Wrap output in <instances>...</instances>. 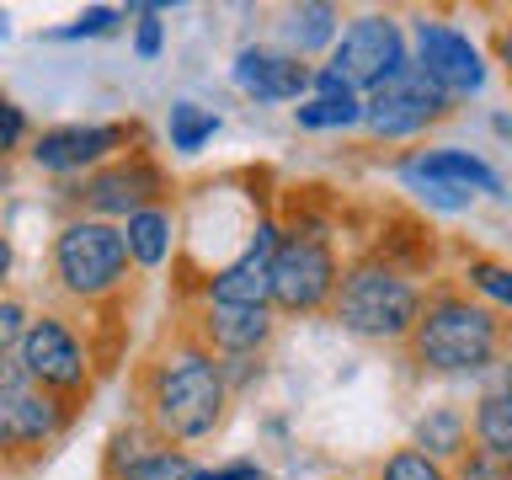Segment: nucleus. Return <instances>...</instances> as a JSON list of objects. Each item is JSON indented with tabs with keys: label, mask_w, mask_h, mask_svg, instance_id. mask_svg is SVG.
Instances as JSON below:
<instances>
[{
	"label": "nucleus",
	"mask_w": 512,
	"mask_h": 480,
	"mask_svg": "<svg viewBox=\"0 0 512 480\" xmlns=\"http://www.w3.org/2000/svg\"><path fill=\"white\" fill-rule=\"evenodd\" d=\"M235 406L224 363L187 326H176L150 358L139 363V422L176 448L208 443Z\"/></svg>",
	"instance_id": "f257e3e1"
},
{
	"label": "nucleus",
	"mask_w": 512,
	"mask_h": 480,
	"mask_svg": "<svg viewBox=\"0 0 512 480\" xmlns=\"http://www.w3.org/2000/svg\"><path fill=\"white\" fill-rule=\"evenodd\" d=\"M512 352V326L480 299H470L454 278H438L427 288L422 320H416L406 363L427 379H486Z\"/></svg>",
	"instance_id": "f03ea898"
},
{
	"label": "nucleus",
	"mask_w": 512,
	"mask_h": 480,
	"mask_svg": "<svg viewBox=\"0 0 512 480\" xmlns=\"http://www.w3.org/2000/svg\"><path fill=\"white\" fill-rule=\"evenodd\" d=\"M427 288H432L427 278H416L411 267L368 246L342 267V288L331 299V326L368 347H406L416 320H422Z\"/></svg>",
	"instance_id": "7ed1b4c3"
},
{
	"label": "nucleus",
	"mask_w": 512,
	"mask_h": 480,
	"mask_svg": "<svg viewBox=\"0 0 512 480\" xmlns=\"http://www.w3.org/2000/svg\"><path fill=\"white\" fill-rule=\"evenodd\" d=\"M331 214L294 208L283 214V240L272 256V310L278 320H315L331 315V299L342 288V251L331 240Z\"/></svg>",
	"instance_id": "20e7f679"
},
{
	"label": "nucleus",
	"mask_w": 512,
	"mask_h": 480,
	"mask_svg": "<svg viewBox=\"0 0 512 480\" xmlns=\"http://www.w3.org/2000/svg\"><path fill=\"white\" fill-rule=\"evenodd\" d=\"M48 278L80 310H102V304L123 299L128 283H134V256H128L123 224L70 214L54 230V246H48Z\"/></svg>",
	"instance_id": "39448f33"
},
{
	"label": "nucleus",
	"mask_w": 512,
	"mask_h": 480,
	"mask_svg": "<svg viewBox=\"0 0 512 480\" xmlns=\"http://www.w3.org/2000/svg\"><path fill=\"white\" fill-rule=\"evenodd\" d=\"M406 32H411L416 70H422L454 107L486 96V86H491V54L480 48V38L470 27H459L454 16H438V11H416V16H406Z\"/></svg>",
	"instance_id": "423d86ee"
},
{
	"label": "nucleus",
	"mask_w": 512,
	"mask_h": 480,
	"mask_svg": "<svg viewBox=\"0 0 512 480\" xmlns=\"http://www.w3.org/2000/svg\"><path fill=\"white\" fill-rule=\"evenodd\" d=\"M22 368H27V384L54 400H70L80 406L91 390H96V352L86 342V331L75 326L70 315L59 310H43L32 315V326L22 336Z\"/></svg>",
	"instance_id": "0eeeda50"
},
{
	"label": "nucleus",
	"mask_w": 512,
	"mask_h": 480,
	"mask_svg": "<svg viewBox=\"0 0 512 480\" xmlns=\"http://www.w3.org/2000/svg\"><path fill=\"white\" fill-rule=\"evenodd\" d=\"M171 192H176L171 187V171L139 144V150L107 160L102 171L80 176V182L70 187V203H75V214H86V219L123 224V219H134L139 208L171 203Z\"/></svg>",
	"instance_id": "6e6552de"
},
{
	"label": "nucleus",
	"mask_w": 512,
	"mask_h": 480,
	"mask_svg": "<svg viewBox=\"0 0 512 480\" xmlns=\"http://www.w3.org/2000/svg\"><path fill=\"white\" fill-rule=\"evenodd\" d=\"M326 64L347 80V86H358L363 96L379 91L384 80L406 75L416 64L411 59L406 16H395V11H358V16H347V27H342V38H336Z\"/></svg>",
	"instance_id": "1a4fd4ad"
},
{
	"label": "nucleus",
	"mask_w": 512,
	"mask_h": 480,
	"mask_svg": "<svg viewBox=\"0 0 512 480\" xmlns=\"http://www.w3.org/2000/svg\"><path fill=\"white\" fill-rule=\"evenodd\" d=\"M454 112L459 107L411 64L406 75L384 80L379 91L363 96V134L374 144H427L432 128H443Z\"/></svg>",
	"instance_id": "9d476101"
},
{
	"label": "nucleus",
	"mask_w": 512,
	"mask_h": 480,
	"mask_svg": "<svg viewBox=\"0 0 512 480\" xmlns=\"http://www.w3.org/2000/svg\"><path fill=\"white\" fill-rule=\"evenodd\" d=\"M283 240V214H256L246 246L230 262H219L214 272H198L187 283L192 304H272V256Z\"/></svg>",
	"instance_id": "9b49d317"
},
{
	"label": "nucleus",
	"mask_w": 512,
	"mask_h": 480,
	"mask_svg": "<svg viewBox=\"0 0 512 480\" xmlns=\"http://www.w3.org/2000/svg\"><path fill=\"white\" fill-rule=\"evenodd\" d=\"M128 150H139L134 123H59V128L32 134L27 160L43 176H70V182H80V176L102 171L107 160H118Z\"/></svg>",
	"instance_id": "f8f14e48"
},
{
	"label": "nucleus",
	"mask_w": 512,
	"mask_h": 480,
	"mask_svg": "<svg viewBox=\"0 0 512 480\" xmlns=\"http://www.w3.org/2000/svg\"><path fill=\"white\" fill-rule=\"evenodd\" d=\"M75 427V406L43 390L0 395V470H27Z\"/></svg>",
	"instance_id": "ddd939ff"
},
{
	"label": "nucleus",
	"mask_w": 512,
	"mask_h": 480,
	"mask_svg": "<svg viewBox=\"0 0 512 480\" xmlns=\"http://www.w3.org/2000/svg\"><path fill=\"white\" fill-rule=\"evenodd\" d=\"M390 171L400 187H454L470 192V198H507V176L464 144H422V150L395 155Z\"/></svg>",
	"instance_id": "4468645a"
},
{
	"label": "nucleus",
	"mask_w": 512,
	"mask_h": 480,
	"mask_svg": "<svg viewBox=\"0 0 512 480\" xmlns=\"http://www.w3.org/2000/svg\"><path fill=\"white\" fill-rule=\"evenodd\" d=\"M230 86L251 107H299L315 86V64L278 43H240L230 59Z\"/></svg>",
	"instance_id": "2eb2a0df"
},
{
	"label": "nucleus",
	"mask_w": 512,
	"mask_h": 480,
	"mask_svg": "<svg viewBox=\"0 0 512 480\" xmlns=\"http://www.w3.org/2000/svg\"><path fill=\"white\" fill-rule=\"evenodd\" d=\"M182 326L214 358H267L283 320L272 304H192Z\"/></svg>",
	"instance_id": "dca6fc26"
},
{
	"label": "nucleus",
	"mask_w": 512,
	"mask_h": 480,
	"mask_svg": "<svg viewBox=\"0 0 512 480\" xmlns=\"http://www.w3.org/2000/svg\"><path fill=\"white\" fill-rule=\"evenodd\" d=\"M192 470H198V459L187 448L166 443L144 422L118 427L102 454V480H192Z\"/></svg>",
	"instance_id": "f3484780"
},
{
	"label": "nucleus",
	"mask_w": 512,
	"mask_h": 480,
	"mask_svg": "<svg viewBox=\"0 0 512 480\" xmlns=\"http://www.w3.org/2000/svg\"><path fill=\"white\" fill-rule=\"evenodd\" d=\"M299 134H358L363 128V91L347 86L331 64H315V86L299 107H288Z\"/></svg>",
	"instance_id": "a211bd4d"
},
{
	"label": "nucleus",
	"mask_w": 512,
	"mask_h": 480,
	"mask_svg": "<svg viewBox=\"0 0 512 480\" xmlns=\"http://www.w3.org/2000/svg\"><path fill=\"white\" fill-rule=\"evenodd\" d=\"M342 27H347V11L336 0H294L278 16V48L299 54L304 64H326Z\"/></svg>",
	"instance_id": "6ab92c4d"
},
{
	"label": "nucleus",
	"mask_w": 512,
	"mask_h": 480,
	"mask_svg": "<svg viewBox=\"0 0 512 480\" xmlns=\"http://www.w3.org/2000/svg\"><path fill=\"white\" fill-rule=\"evenodd\" d=\"M470 438H475V448H486V454L512 459V352L475 384Z\"/></svg>",
	"instance_id": "aec40b11"
},
{
	"label": "nucleus",
	"mask_w": 512,
	"mask_h": 480,
	"mask_svg": "<svg viewBox=\"0 0 512 480\" xmlns=\"http://www.w3.org/2000/svg\"><path fill=\"white\" fill-rule=\"evenodd\" d=\"M411 448H422L427 459H438V464H454L475 448V438H470V411L459 406V400H427L422 411L411 416V438H406Z\"/></svg>",
	"instance_id": "412c9836"
},
{
	"label": "nucleus",
	"mask_w": 512,
	"mask_h": 480,
	"mask_svg": "<svg viewBox=\"0 0 512 480\" xmlns=\"http://www.w3.org/2000/svg\"><path fill=\"white\" fill-rule=\"evenodd\" d=\"M123 240H128V256H134V272H160L182 246L176 203H155V208H139L134 219H123Z\"/></svg>",
	"instance_id": "4be33fe9"
},
{
	"label": "nucleus",
	"mask_w": 512,
	"mask_h": 480,
	"mask_svg": "<svg viewBox=\"0 0 512 480\" xmlns=\"http://www.w3.org/2000/svg\"><path fill=\"white\" fill-rule=\"evenodd\" d=\"M454 283H459L470 299H480L486 310H496V315H502L507 326H512V262H507V256H491V251L459 256Z\"/></svg>",
	"instance_id": "5701e85b"
},
{
	"label": "nucleus",
	"mask_w": 512,
	"mask_h": 480,
	"mask_svg": "<svg viewBox=\"0 0 512 480\" xmlns=\"http://www.w3.org/2000/svg\"><path fill=\"white\" fill-rule=\"evenodd\" d=\"M219 128H224L219 112L192 102V96H176V102L166 107V144H171V155H182V160L203 155L208 144L219 139Z\"/></svg>",
	"instance_id": "b1692460"
},
{
	"label": "nucleus",
	"mask_w": 512,
	"mask_h": 480,
	"mask_svg": "<svg viewBox=\"0 0 512 480\" xmlns=\"http://www.w3.org/2000/svg\"><path fill=\"white\" fill-rule=\"evenodd\" d=\"M374 480H454V470L438 464V459H427L422 448L400 443V448H390V454L374 464Z\"/></svg>",
	"instance_id": "393cba45"
},
{
	"label": "nucleus",
	"mask_w": 512,
	"mask_h": 480,
	"mask_svg": "<svg viewBox=\"0 0 512 480\" xmlns=\"http://www.w3.org/2000/svg\"><path fill=\"white\" fill-rule=\"evenodd\" d=\"M128 22V6H86L75 16V22H64V27H54L48 38L54 43H86V38H112Z\"/></svg>",
	"instance_id": "a878e982"
},
{
	"label": "nucleus",
	"mask_w": 512,
	"mask_h": 480,
	"mask_svg": "<svg viewBox=\"0 0 512 480\" xmlns=\"http://www.w3.org/2000/svg\"><path fill=\"white\" fill-rule=\"evenodd\" d=\"M166 11L171 6H144V0L128 6V16H134V59L139 64H155L160 54H166Z\"/></svg>",
	"instance_id": "bb28decb"
},
{
	"label": "nucleus",
	"mask_w": 512,
	"mask_h": 480,
	"mask_svg": "<svg viewBox=\"0 0 512 480\" xmlns=\"http://www.w3.org/2000/svg\"><path fill=\"white\" fill-rule=\"evenodd\" d=\"M22 144H32V123H27V112L0 91V160H11Z\"/></svg>",
	"instance_id": "cd10ccee"
},
{
	"label": "nucleus",
	"mask_w": 512,
	"mask_h": 480,
	"mask_svg": "<svg viewBox=\"0 0 512 480\" xmlns=\"http://www.w3.org/2000/svg\"><path fill=\"white\" fill-rule=\"evenodd\" d=\"M454 480H512V459L486 454V448H470V454L454 464Z\"/></svg>",
	"instance_id": "c85d7f7f"
},
{
	"label": "nucleus",
	"mask_w": 512,
	"mask_h": 480,
	"mask_svg": "<svg viewBox=\"0 0 512 480\" xmlns=\"http://www.w3.org/2000/svg\"><path fill=\"white\" fill-rule=\"evenodd\" d=\"M27 326H32V310H27L16 294H6V299H0V352H16V347H22Z\"/></svg>",
	"instance_id": "c756f323"
},
{
	"label": "nucleus",
	"mask_w": 512,
	"mask_h": 480,
	"mask_svg": "<svg viewBox=\"0 0 512 480\" xmlns=\"http://www.w3.org/2000/svg\"><path fill=\"white\" fill-rule=\"evenodd\" d=\"M406 192L427 208V214H470L475 208L470 192H454V187H406Z\"/></svg>",
	"instance_id": "7c9ffc66"
},
{
	"label": "nucleus",
	"mask_w": 512,
	"mask_h": 480,
	"mask_svg": "<svg viewBox=\"0 0 512 480\" xmlns=\"http://www.w3.org/2000/svg\"><path fill=\"white\" fill-rule=\"evenodd\" d=\"M192 480H272L262 459H224V464H198Z\"/></svg>",
	"instance_id": "2f4dec72"
},
{
	"label": "nucleus",
	"mask_w": 512,
	"mask_h": 480,
	"mask_svg": "<svg viewBox=\"0 0 512 480\" xmlns=\"http://www.w3.org/2000/svg\"><path fill=\"white\" fill-rule=\"evenodd\" d=\"M219 363H224V379H230L235 395H246L251 384L267 374V358H219Z\"/></svg>",
	"instance_id": "473e14b6"
},
{
	"label": "nucleus",
	"mask_w": 512,
	"mask_h": 480,
	"mask_svg": "<svg viewBox=\"0 0 512 480\" xmlns=\"http://www.w3.org/2000/svg\"><path fill=\"white\" fill-rule=\"evenodd\" d=\"M491 64L507 75V86H512V6L502 11V22H496V32H491Z\"/></svg>",
	"instance_id": "72a5a7b5"
},
{
	"label": "nucleus",
	"mask_w": 512,
	"mask_h": 480,
	"mask_svg": "<svg viewBox=\"0 0 512 480\" xmlns=\"http://www.w3.org/2000/svg\"><path fill=\"white\" fill-rule=\"evenodd\" d=\"M11 272H16V246H11V235H0V299L11 288Z\"/></svg>",
	"instance_id": "f704fd0d"
},
{
	"label": "nucleus",
	"mask_w": 512,
	"mask_h": 480,
	"mask_svg": "<svg viewBox=\"0 0 512 480\" xmlns=\"http://www.w3.org/2000/svg\"><path fill=\"white\" fill-rule=\"evenodd\" d=\"M491 134L512 144V112H491Z\"/></svg>",
	"instance_id": "c9c22d12"
},
{
	"label": "nucleus",
	"mask_w": 512,
	"mask_h": 480,
	"mask_svg": "<svg viewBox=\"0 0 512 480\" xmlns=\"http://www.w3.org/2000/svg\"><path fill=\"white\" fill-rule=\"evenodd\" d=\"M0 38H11V16L6 11H0Z\"/></svg>",
	"instance_id": "e433bc0d"
}]
</instances>
